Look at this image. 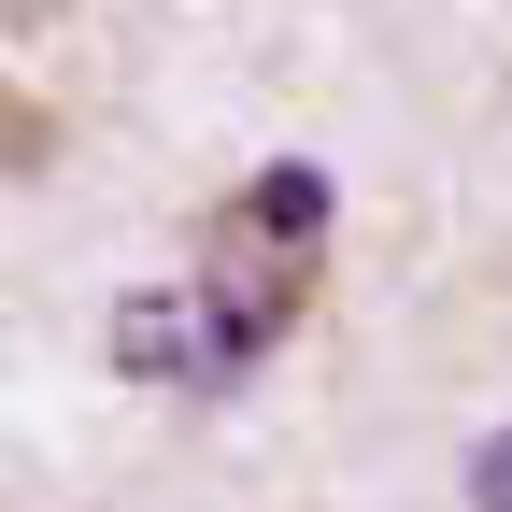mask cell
Returning a JSON list of instances; mask_svg holds the SVG:
<instances>
[{
    "label": "cell",
    "instance_id": "6da1fadb",
    "mask_svg": "<svg viewBox=\"0 0 512 512\" xmlns=\"http://www.w3.org/2000/svg\"><path fill=\"white\" fill-rule=\"evenodd\" d=\"M328 214H342V185L313 171V157H271L256 185H228V214H214V356L256 370L299 313H313V271H328Z\"/></svg>",
    "mask_w": 512,
    "mask_h": 512
},
{
    "label": "cell",
    "instance_id": "7a4b0ae2",
    "mask_svg": "<svg viewBox=\"0 0 512 512\" xmlns=\"http://www.w3.org/2000/svg\"><path fill=\"white\" fill-rule=\"evenodd\" d=\"M114 370L157 384V399H214V384H228V356H214V299H200V285L114 299Z\"/></svg>",
    "mask_w": 512,
    "mask_h": 512
},
{
    "label": "cell",
    "instance_id": "3957f363",
    "mask_svg": "<svg viewBox=\"0 0 512 512\" xmlns=\"http://www.w3.org/2000/svg\"><path fill=\"white\" fill-rule=\"evenodd\" d=\"M470 512H512V427L484 441V470H470Z\"/></svg>",
    "mask_w": 512,
    "mask_h": 512
}]
</instances>
